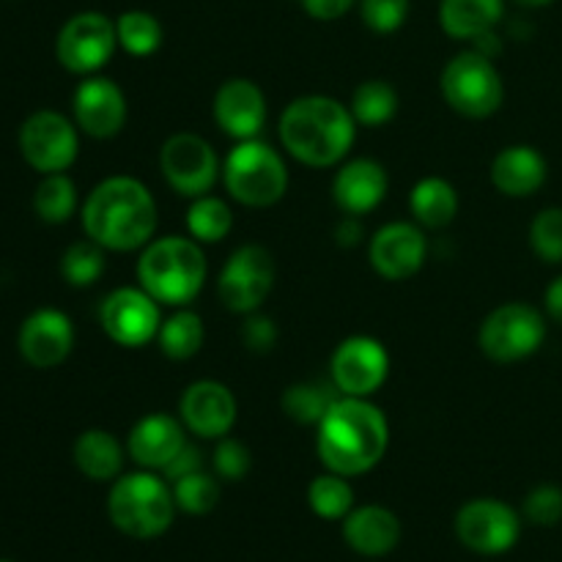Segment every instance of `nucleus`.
Masks as SVG:
<instances>
[{"mask_svg":"<svg viewBox=\"0 0 562 562\" xmlns=\"http://www.w3.org/2000/svg\"><path fill=\"white\" fill-rule=\"evenodd\" d=\"M274 285V258L261 245H241L231 252L217 278V296L231 313L261 311Z\"/></svg>","mask_w":562,"mask_h":562,"instance_id":"f8f14e48","label":"nucleus"},{"mask_svg":"<svg viewBox=\"0 0 562 562\" xmlns=\"http://www.w3.org/2000/svg\"><path fill=\"white\" fill-rule=\"evenodd\" d=\"M349 110L360 126H384L398 113V91L387 80H366L351 93Z\"/></svg>","mask_w":562,"mask_h":562,"instance_id":"2f4dec72","label":"nucleus"},{"mask_svg":"<svg viewBox=\"0 0 562 562\" xmlns=\"http://www.w3.org/2000/svg\"><path fill=\"white\" fill-rule=\"evenodd\" d=\"M176 508L190 516H206L217 508L220 503V483L217 477L209 475L206 470L190 472L173 483Z\"/></svg>","mask_w":562,"mask_h":562,"instance_id":"c9c22d12","label":"nucleus"},{"mask_svg":"<svg viewBox=\"0 0 562 562\" xmlns=\"http://www.w3.org/2000/svg\"><path fill=\"white\" fill-rule=\"evenodd\" d=\"M456 536L470 552L505 554L519 541L521 516L503 499H470L456 514Z\"/></svg>","mask_w":562,"mask_h":562,"instance_id":"2eb2a0df","label":"nucleus"},{"mask_svg":"<svg viewBox=\"0 0 562 562\" xmlns=\"http://www.w3.org/2000/svg\"><path fill=\"white\" fill-rule=\"evenodd\" d=\"M179 415L187 431L195 434L198 439L217 442L234 431L239 404H236V395L231 393L228 384L217 382V379H201L184 390Z\"/></svg>","mask_w":562,"mask_h":562,"instance_id":"f3484780","label":"nucleus"},{"mask_svg":"<svg viewBox=\"0 0 562 562\" xmlns=\"http://www.w3.org/2000/svg\"><path fill=\"white\" fill-rule=\"evenodd\" d=\"M16 349L31 368H58L75 349V324L58 307H38L22 322Z\"/></svg>","mask_w":562,"mask_h":562,"instance_id":"6ab92c4d","label":"nucleus"},{"mask_svg":"<svg viewBox=\"0 0 562 562\" xmlns=\"http://www.w3.org/2000/svg\"><path fill=\"white\" fill-rule=\"evenodd\" d=\"M33 212L42 223L64 225L77 212V187L66 173H47L33 190Z\"/></svg>","mask_w":562,"mask_h":562,"instance_id":"c756f323","label":"nucleus"},{"mask_svg":"<svg viewBox=\"0 0 562 562\" xmlns=\"http://www.w3.org/2000/svg\"><path fill=\"white\" fill-rule=\"evenodd\" d=\"M307 503H311L313 514L318 519H346L351 514V508H355V488L349 486V481L344 475L324 472V475L313 477L311 486H307Z\"/></svg>","mask_w":562,"mask_h":562,"instance_id":"473e14b6","label":"nucleus"},{"mask_svg":"<svg viewBox=\"0 0 562 562\" xmlns=\"http://www.w3.org/2000/svg\"><path fill=\"white\" fill-rule=\"evenodd\" d=\"M390 176L382 162L371 157H357L349 162H340L333 181L335 206L351 217L373 212L379 203L387 198Z\"/></svg>","mask_w":562,"mask_h":562,"instance_id":"4be33fe9","label":"nucleus"},{"mask_svg":"<svg viewBox=\"0 0 562 562\" xmlns=\"http://www.w3.org/2000/svg\"><path fill=\"white\" fill-rule=\"evenodd\" d=\"M115 33H119V47L124 53L135 55V58H146L154 55L162 47V25L154 14L148 11H124V14L115 20Z\"/></svg>","mask_w":562,"mask_h":562,"instance_id":"f704fd0d","label":"nucleus"},{"mask_svg":"<svg viewBox=\"0 0 562 562\" xmlns=\"http://www.w3.org/2000/svg\"><path fill=\"white\" fill-rule=\"evenodd\" d=\"M547 340V313L530 302H505L481 324L477 346L492 362H521L536 355Z\"/></svg>","mask_w":562,"mask_h":562,"instance_id":"6e6552de","label":"nucleus"},{"mask_svg":"<svg viewBox=\"0 0 562 562\" xmlns=\"http://www.w3.org/2000/svg\"><path fill=\"white\" fill-rule=\"evenodd\" d=\"M71 113H75L77 130L86 132L93 140H110L124 130L130 104H126L119 82L110 77L91 75L75 88Z\"/></svg>","mask_w":562,"mask_h":562,"instance_id":"dca6fc26","label":"nucleus"},{"mask_svg":"<svg viewBox=\"0 0 562 562\" xmlns=\"http://www.w3.org/2000/svg\"><path fill=\"white\" fill-rule=\"evenodd\" d=\"M340 398V393L333 387H324L316 382H296L285 387L280 406H283L285 417H291L300 426H318L322 417L327 415L329 406Z\"/></svg>","mask_w":562,"mask_h":562,"instance_id":"7c9ffc66","label":"nucleus"},{"mask_svg":"<svg viewBox=\"0 0 562 562\" xmlns=\"http://www.w3.org/2000/svg\"><path fill=\"white\" fill-rule=\"evenodd\" d=\"M75 467L93 483H113L124 470V448L104 428H88L71 448Z\"/></svg>","mask_w":562,"mask_h":562,"instance_id":"a878e982","label":"nucleus"},{"mask_svg":"<svg viewBox=\"0 0 562 562\" xmlns=\"http://www.w3.org/2000/svg\"><path fill=\"white\" fill-rule=\"evenodd\" d=\"M239 335L247 351H252V355H269L274 349V344H278V324L269 316H263L261 311L247 313Z\"/></svg>","mask_w":562,"mask_h":562,"instance_id":"a19ab883","label":"nucleus"},{"mask_svg":"<svg viewBox=\"0 0 562 562\" xmlns=\"http://www.w3.org/2000/svg\"><path fill=\"white\" fill-rule=\"evenodd\" d=\"M543 311L554 324H562V274H558L543 291Z\"/></svg>","mask_w":562,"mask_h":562,"instance_id":"c03bdc74","label":"nucleus"},{"mask_svg":"<svg viewBox=\"0 0 562 562\" xmlns=\"http://www.w3.org/2000/svg\"><path fill=\"white\" fill-rule=\"evenodd\" d=\"M521 9H543V5H552L554 0H514Z\"/></svg>","mask_w":562,"mask_h":562,"instance_id":"49530a36","label":"nucleus"},{"mask_svg":"<svg viewBox=\"0 0 562 562\" xmlns=\"http://www.w3.org/2000/svg\"><path fill=\"white\" fill-rule=\"evenodd\" d=\"M357 121L340 99L307 93L289 102L280 115L278 135L285 151L307 168L346 162L357 140Z\"/></svg>","mask_w":562,"mask_h":562,"instance_id":"7ed1b4c3","label":"nucleus"},{"mask_svg":"<svg viewBox=\"0 0 562 562\" xmlns=\"http://www.w3.org/2000/svg\"><path fill=\"white\" fill-rule=\"evenodd\" d=\"M80 220L88 239L108 252L143 250L157 231V201L135 176H110L88 192Z\"/></svg>","mask_w":562,"mask_h":562,"instance_id":"f03ea898","label":"nucleus"},{"mask_svg":"<svg viewBox=\"0 0 562 562\" xmlns=\"http://www.w3.org/2000/svg\"><path fill=\"white\" fill-rule=\"evenodd\" d=\"M357 220H360V217H351V214H346V220L340 223V228H338L340 245H357V241H360L362 228H360V223H357Z\"/></svg>","mask_w":562,"mask_h":562,"instance_id":"a18cd8bd","label":"nucleus"},{"mask_svg":"<svg viewBox=\"0 0 562 562\" xmlns=\"http://www.w3.org/2000/svg\"><path fill=\"white\" fill-rule=\"evenodd\" d=\"M344 538L362 558H384L398 547L401 521L384 505H362L344 519Z\"/></svg>","mask_w":562,"mask_h":562,"instance_id":"b1692460","label":"nucleus"},{"mask_svg":"<svg viewBox=\"0 0 562 562\" xmlns=\"http://www.w3.org/2000/svg\"><path fill=\"white\" fill-rule=\"evenodd\" d=\"M187 445L184 423L165 412H151L132 426L126 437V453L137 467L162 472Z\"/></svg>","mask_w":562,"mask_h":562,"instance_id":"412c9836","label":"nucleus"},{"mask_svg":"<svg viewBox=\"0 0 562 562\" xmlns=\"http://www.w3.org/2000/svg\"><path fill=\"white\" fill-rule=\"evenodd\" d=\"M549 162L536 146L516 143L503 148L492 162V184L505 198H530L547 184Z\"/></svg>","mask_w":562,"mask_h":562,"instance_id":"5701e85b","label":"nucleus"},{"mask_svg":"<svg viewBox=\"0 0 562 562\" xmlns=\"http://www.w3.org/2000/svg\"><path fill=\"white\" fill-rule=\"evenodd\" d=\"M505 14V0H442L439 25L456 42H477L492 33Z\"/></svg>","mask_w":562,"mask_h":562,"instance_id":"393cba45","label":"nucleus"},{"mask_svg":"<svg viewBox=\"0 0 562 562\" xmlns=\"http://www.w3.org/2000/svg\"><path fill=\"white\" fill-rule=\"evenodd\" d=\"M390 423L371 398L340 395L316 426V453L327 472L357 477L384 459Z\"/></svg>","mask_w":562,"mask_h":562,"instance_id":"f257e3e1","label":"nucleus"},{"mask_svg":"<svg viewBox=\"0 0 562 562\" xmlns=\"http://www.w3.org/2000/svg\"><path fill=\"white\" fill-rule=\"evenodd\" d=\"M159 170L173 192L181 198H201L209 195L223 179V165H220L217 151L206 137L195 132H176L159 148Z\"/></svg>","mask_w":562,"mask_h":562,"instance_id":"1a4fd4ad","label":"nucleus"},{"mask_svg":"<svg viewBox=\"0 0 562 562\" xmlns=\"http://www.w3.org/2000/svg\"><path fill=\"white\" fill-rule=\"evenodd\" d=\"M530 247L543 263H562V206H547L532 217Z\"/></svg>","mask_w":562,"mask_h":562,"instance_id":"e433bc0d","label":"nucleus"},{"mask_svg":"<svg viewBox=\"0 0 562 562\" xmlns=\"http://www.w3.org/2000/svg\"><path fill=\"white\" fill-rule=\"evenodd\" d=\"M212 113L220 130L236 143L252 140L261 135L263 121H267V97L261 86L247 77H231L214 93Z\"/></svg>","mask_w":562,"mask_h":562,"instance_id":"aec40b11","label":"nucleus"},{"mask_svg":"<svg viewBox=\"0 0 562 562\" xmlns=\"http://www.w3.org/2000/svg\"><path fill=\"white\" fill-rule=\"evenodd\" d=\"M176 514V497L170 483L151 470L130 472L113 481L108 494V516L130 538H159L170 530Z\"/></svg>","mask_w":562,"mask_h":562,"instance_id":"39448f33","label":"nucleus"},{"mask_svg":"<svg viewBox=\"0 0 562 562\" xmlns=\"http://www.w3.org/2000/svg\"><path fill=\"white\" fill-rule=\"evenodd\" d=\"M99 324L113 344L124 346V349H143L157 340L162 313H159V302L140 285L137 289L124 285V289L110 291L102 300Z\"/></svg>","mask_w":562,"mask_h":562,"instance_id":"ddd939ff","label":"nucleus"},{"mask_svg":"<svg viewBox=\"0 0 562 562\" xmlns=\"http://www.w3.org/2000/svg\"><path fill=\"white\" fill-rule=\"evenodd\" d=\"M198 470H203V456H201V450L195 448V445L187 442L184 448L179 450V456H176V459L170 461L168 467H165L162 477L168 483H176L179 477L190 475V472H198Z\"/></svg>","mask_w":562,"mask_h":562,"instance_id":"79ce46f5","label":"nucleus"},{"mask_svg":"<svg viewBox=\"0 0 562 562\" xmlns=\"http://www.w3.org/2000/svg\"><path fill=\"white\" fill-rule=\"evenodd\" d=\"M409 212L420 228H448L459 214V192L442 176H426L412 187Z\"/></svg>","mask_w":562,"mask_h":562,"instance_id":"bb28decb","label":"nucleus"},{"mask_svg":"<svg viewBox=\"0 0 562 562\" xmlns=\"http://www.w3.org/2000/svg\"><path fill=\"white\" fill-rule=\"evenodd\" d=\"M212 467H214V475L223 477V481H241V477H247V472H250L252 467L250 448L234 437L217 439V448H214V456H212Z\"/></svg>","mask_w":562,"mask_h":562,"instance_id":"58836bf2","label":"nucleus"},{"mask_svg":"<svg viewBox=\"0 0 562 562\" xmlns=\"http://www.w3.org/2000/svg\"><path fill=\"white\" fill-rule=\"evenodd\" d=\"M119 33L115 22L102 11H80L69 16L55 38V58L71 75L91 77L110 64Z\"/></svg>","mask_w":562,"mask_h":562,"instance_id":"9b49d317","label":"nucleus"},{"mask_svg":"<svg viewBox=\"0 0 562 562\" xmlns=\"http://www.w3.org/2000/svg\"><path fill=\"white\" fill-rule=\"evenodd\" d=\"M412 0H360V16L373 33H395L409 16Z\"/></svg>","mask_w":562,"mask_h":562,"instance_id":"4c0bfd02","label":"nucleus"},{"mask_svg":"<svg viewBox=\"0 0 562 562\" xmlns=\"http://www.w3.org/2000/svg\"><path fill=\"white\" fill-rule=\"evenodd\" d=\"M206 274V256L192 236H159L137 258V285L159 305L187 307L201 294Z\"/></svg>","mask_w":562,"mask_h":562,"instance_id":"20e7f679","label":"nucleus"},{"mask_svg":"<svg viewBox=\"0 0 562 562\" xmlns=\"http://www.w3.org/2000/svg\"><path fill=\"white\" fill-rule=\"evenodd\" d=\"M223 184L234 201L250 209H267L283 201L289 190V168L278 148L258 140H239L223 162Z\"/></svg>","mask_w":562,"mask_h":562,"instance_id":"423d86ee","label":"nucleus"},{"mask_svg":"<svg viewBox=\"0 0 562 562\" xmlns=\"http://www.w3.org/2000/svg\"><path fill=\"white\" fill-rule=\"evenodd\" d=\"M203 340H206V329H203V318L190 307H176L168 318H162L157 333L159 351L168 360L184 362L201 351Z\"/></svg>","mask_w":562,"mask_h":562,"instance_id":"cd10ccee","label":"nucleus"},{"mask_svg":"<svg viewBox=\"0 0 562 562\" xmlns=\"http://www.w3.org/2000/svg\"><path fill=\"white\" fill-rule=\"evenodd\" d=\"M104 269H108V250L88 236L66 247L60 256V274L75 289H88L102 280Z\"/></svg>","mask_w":562,"mask_h":562,"instance_id":"72a5a7b5","label":"nucleus"},{"mask_svg":"<svg viewBox=\"0 0 562 562\" xmlns=\"http://www.w3.org/2000/svg\"><path fill=\"white\" fill-rule=\"evenodd\" d=\"M234 228V212L228 203L217 195H201L192 198L190 209H187V234L201 245H217Z\"/></svg>","mask_w":562,"mask_h":562,"instance_id":"c85d7f7f","label":"nucleus"},{"mask_svg":"<svg viewBox=\"0 0 562 562\" xmlns=\"http://www.w3.org/2000/svg\"><path fill=\"white\" fill-rule=\"evenodd\" d=\"M20 154L36 173H66L80 154V130L58 110H36L20 126Z\"/></svg>","mask_w":562,"mask_h":562,"instance_id":"9d476101","label":"nucleus"},{"mask_svg":"<svg viewBox=\"0 0 562 562\" xmlns=\"http://www.w3.org/2000/svg\"><path fill=\"white\" fill-rule=\"evenodd\" d=\"M335 390L349 398H371L390 376V355L382 340L371 335H351L340 340L329 360Z\"/></svg>","mask_w":562,"mask_h":562,"instance_id":"4468645a","label":"nucleus"},{"mask_svg":"<svg viewBox=\"0 0 562 562\" xmlns=\"http://www.w3.org/2000/svg\"><path fill=\"white\" fill-rule=\"evenodd\" d=\"M445 102L464 119H488L505 102V82L494 60L477 49L453 55L439 77Z\"/></svg>","mask_w":562,"mask_h":562,"instance_id":"0eeeda50","label":"nucleus"},{"mask_svg":"<svg viewBox=\"0 0 562 562\" xmlns=\"http://www.w3.org/2000/svg\"><path fill=\"white\" fill-rule=\"evenodd\" d=\"M525 516L536 527H554L562 521V488L541 483L525 497Z\"/></svg>","mask_w":562,"mask_h":562,"instance_id":"ea45409f","label":"nucleus"},{"mask_svg":"<svg viewBox=\"0 0 562 562\" xmlns=\"http://www.w3.org/2000/svg\"><path fill=\"white\" fill-rule=\"evenodd\" d=\"M0 562H9V560H0Z\"/></svg>","mask_w":562,"mask_h":562,"instance_id":"de8ad7c7","label":"nucleus"},{"mask_svg":"<svg viewBox=\"0 0 562 562\" xmlns=\"http://www.w3.org/2000/svg\"><path fill=\"white\" fill-rule=\"evenodd\" d=\"M428 258V241L420 225L415 223H387L371 236L368 245V261L373 272L384 280L415 278Z\"/></svg>","mask_w":562,"mask_h":562,"instance_id":"a211bd4d","label":"nucleus"},{"mask_svg":"<svg viewBox=\"0 0 562 562\" xmlns=\"http://www.w3.org/2000/svg\"><path fill=\"white\" fill-rule=\"evenodd\" d=\"M302 5H305V11L313 20L333 22L340 20L355 5V0H302Z\"/></svg>","mask_w":562,"mask_h":562,"instance_id":"37998d69","label":"nucleus"}]
</instances>
